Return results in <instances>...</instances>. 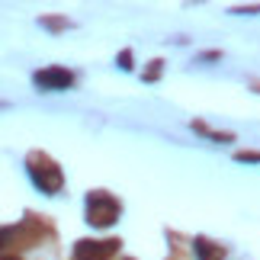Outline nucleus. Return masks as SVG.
<instances>
[{"mask_svg":"<svg viewBox=\"0 0 260 260\" xmlns=\"http://www.w3.org/2000/svg\"><path fill=\"white\" fill-rule=\"evenodd\" d=\"M29 177H32V183L42 189V193H58V189H61V183H64V177H61V167H58L55 161H48L45 154H29Z\"/></svg>","mask_w":260,"mask_h":260,"instance_id":"nucleus-1","label":"nucleus"},{"mask_svg":"<svg viewBox=\"0 0 260 260\" xmlns=\"http://www.w3.org/2000/svg\"><path fill=\"white\" fill-rule=\"evenodd\" d=\"M119 218V203L109 193H90L87 196V222L93 228H106Z\"/></svg>","mask_w":260,"mask_h":260,"instance_id":"nucleus-2","label":"nucleus"},{"mask_svg":"<svg viewBox=\"0 0 260 260\" xmlns=\"http://www.w3.org/2000/svg\"><path fill=\"white\" fill-rule=\"evenodd\" d=\"M119 251V241L109 238V241H77L74 244V260H109Z\"/></svg>","mask_w":260,"mask_h":260,"instance_id":"nucleus-3","label":"nucleus"},{"mask_svg":"<svg viewBox=\"0 0 260 260\" xmlns=\"http://www.w3.org/2000/svg\"><path fill=\"white\" fill-rule=\"evenodd\" d=\"M36 87L42 90H68L74 84V74L64 71V68H42V71H36Z\"/></svg>","mask_w":260,"mask_h":260,"instance_id":"nucleus-4","label":"nucleus"},{"mask_svg":"<svg viewBox=\"0 0 260 260\" xmlns=\"http://www.w3.org/2000/svg\"><path fill=\"white\" fill-rule=\"evenodd\" d=\"M193 251H196L199 260H222L225 257V247L222 244H212L209 238H196V241H193Z\"/></svg>","mask_w":260,"mask_h":260,"instance_id":"nucleus-5","label":"nucleus"},{"mask_svg":"<svg viewBox=\"0 0 260 260\" xmlns=\"http://www.w3.org/2000/svg\"><path fill=\"white\" fill-rule=\"evenodd\" d=\"M16 241V228H0V251H4L7 244Z\"/></svg>","mask_w":260,"mask_h":260,"instance_id":"nucleus-6","label":"nucleus"},{"mask_svg":"<svg viewBox=\"0 0 260 260\" xmlns=\"http://www.w3.org/2000/svg\"><path fill=\"white\" fill-rule=\"evenodd\" d=\"M42 26H45V29H64V26H68V19H61V16H45V19H42Z\"/></svg>","mask_w":260,"mask_h":260,"instance_id":"nucleus-7","label":"nucleus"},{"mask_svg":"<svg viewBox=\"0 0 260 260\" xmlns=\"http://www.w3.org/2000/svg\"><path fill=\"white\" fill-rule=\"evenodd\" d=\"M235 157H238V161H244V164H257L260 161V151H238Z\"/></svg>","mask_w":260,"mask_h":260,"instance_id":"nucleus-8","label":"nucleus"},{"mask_svg":"<svg viewBox=\"0 0 260 260\" xmlns=\"http://www.w3.org/2000/svg\"><path fill=\"white\" fill-rule=\"evenodd\" d=\"M161 68H164V61H151V68H148V74H145V81H157V77H161Z\"/></svg>","mask_w":260,"mask_h":260,"instance_id":"nucleus-9","label":"nucleus"},{"mask_svg":"<svg viewBox=\"0 0 260 260\" xmlns=\"http://www.w3.org/2000/svg\"><path fill=\"white\" fill-rule=\"evenodd\" d=\"M119 68H122V71H132V52H128V48L119 55Z\"/></svg>","mask_w":260,"mask_h":260,"instance_id":"nucleus-10","label":"nucleus"},{"mask_svg":"<svg viewBox=\"0 0 260 260\" xmlns=\"http://www.w3.org/2000/svg\"><path fill=\"white\" fill-rule=\"evenodd\" d=\"M0 260H16V257H0Z\"/></svg>","mask_w":260,"mask_h":260,"instance_id":"nucleus-11","label":"nucleus"}]
</instances>
